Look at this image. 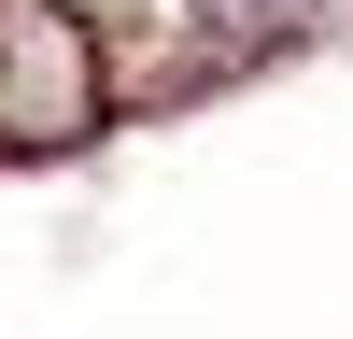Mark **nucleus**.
<instances>
[{
    "label": "nucleus",
    "mask_w": 353,
    "mask_h": 339,
    "mask_svg": "<svg viewBox=\"0 0 353 339\" xmlns=\"http://www.w3.org/2000/svg\"><path fill=\"white\" fill-rule=\"evenodd\" d=\"M99 113V56L57 0H0V141H71Z\"/></svg>",
    "instance_id": "obj_1"
},
{
    "label": "nucleus",
    "mask_w": 353,
    "mask_h": 339,
    "mask_svg": "<svg viewBox=\"0 0 353 339\" xmlns=\"http://www.w3.org/2000/svg\"><path fill=\"white\" fill-rule=\"evenodd\" d=\"M212 14H241V28H297L311 0H212Z\"/></svg>",
    "instance_id": "obj_2"
}]
</instances>
